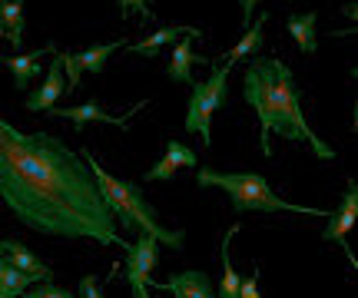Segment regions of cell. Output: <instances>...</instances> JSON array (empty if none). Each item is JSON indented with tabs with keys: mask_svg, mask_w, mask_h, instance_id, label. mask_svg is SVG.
I'll return each instance as SVG.
<instances>
[{
	"mask_svg": "<svg viewBox=\"0 0 358 298\" xmlns=\"http://www.w3.org/2000/svg\"><path fill=\"white\" fill-rule=\"evenodd\" d=\"M0 202L50 239L123 246L87 159L60 136L24 133L0 113Z\"/></svg>",
	"mask_w": 358,
	"mask_h": 298,
	"instance_id": "1",
	"label": "cell"
},
{
	"mask_svg": "<svg viewBox=\"0 0 358 298\" xmlns=\"http://www.w3.org/2000/svg\"><path fill=\"white\" fill-rule=\"evenodd\" d=\"M80 156L87 159L90 172H93V179H96V189H100L103 202L110 209V216L116 219V225H123L127 232L150 235L159 246H169V248H176V252L182 248L186 232H182V229H166V225L159 222L156 209L146 202V195H143V189L136 182H123V179H116V176H110V172L96 163L93 153H80Z\"/></svg>",
	"mask_w": 358,
	"mask_h": 298,
	"instance_id": "2",
	"label": "cell"
},
{
	"mask_svg": "<svg viewBox=\"0 0 358 298\" xmlns=\"http://www.w3.org/2000/svg\"><path fill=\"white\" fill-rule=\"evenodd\" d=\"M199 186H216L229 195L232 209L243 216V212H302V216H319L329 219L325 209H308V206H295L289 199H282L279 193H272L266 176L259 172H219V169H199L196 172Z\"/></svg>",
	"mask_w": 358,
	"mask_h": 298,
	"instance_id": "3",
	"label": "cell"
},
{
	"mask_svg": "<svg viewBox=\"0 0 358 298\" xmlns=\"http://www.w3.org/2000/svg\"><path fill=\"white\" fill-rule=\"evenodd\" d=\"M272 133H279L282 140H295V143L312 146V153L319 159H335V149L325 146L315 136V130L308 126L306 113H302V100H299V87H295L292 70L285 66V60H272Z\"/></svg>",
	"mask_w": 358,
	"mask_h": 298,
	"instance_id": "4",
	"label": "cell"
},
{
	"mask_svg": "<svg viewBox=\"0 0 358 298\" xmlns=\"http://www.w3.org/2000/svg\"><path fill=\"white\" fill-rule=\"evenodd\" d=\"M229 73H232V66L219 64L209 70V77H206L203 83H192L189 106H186V133H196L206 143V149L213 143V117L219 113V106L226 100Z\"/></svg>",
	"mask_w": 358,
	"mask_h": 298,
	"instance_id": "5",
	"label": "cell"
},
{
	"mask_svg": "<svg viewBox=\"0 0 358 298\" xmlns=\"http://www.w3.org/2000/svg\"><path fill=\"white\" fill-rule=\"evenodd\" d=\"M243 90H245V103L256 110L259 117V143H262V153L272 156V106H275V96H272V60H262L256 57L249 70L243 77Z\"/></svg>",
	"mask_w": 358,
	"mask_h": 298,
	"instance_id": "6",
	"label": "cell"
},
{
	"mask_svg": "<svg viewBox=\"0 0 358 298\" xmlns=\"http://www.w3.org/2000/svg\"><path fill=\"white\" fill-rule=\"evenodd\" d=\"M159 265V242L150 235H140L133 246H127V282L136 298H150L153 269Z\"/></svg>",
	"mask_w": 358,
	"mask_h": 298,
	"instance_id": "7",
	"label": "cell"
},
{
	"mask_svg": "<svg viewBox=\"0 0 358 298\" xmlns=\"http://www.w3.org/2000/svg\"><path fill=\"white\" fill-rule=\"evenodd\" d=\"M355 222H358V186H355V179H348L342 206L335 209V212H329V222H325V229H322V239L345 246V239H348V232L355 229Z\"/></svg>",
	"mask_w": 358,
	"mask_h": 298,
	"instance_id": "8",
	"label": "cell"
},
{
	"mask_svg": "<svg viewBox=\"0 0 358 298\" xmlns=\"http://www.w3.org/2000/svg\"><path fill=\"white\" fill-rule=\"evenodd\" d=\"M66 93V80H64V64H60V53L50 60V66H47V80L40 83L37 90L27 96V110L30 113H47V110H53L57 106V100Z\"/></svg>",
	"mask_w": 358,
	"mask_h": 298,
	"instance_id": "9",
	"label": "cell"
},
{
	"mask_svg": "<svg viewBox=\"0 0 358 298\" xmlns=\"http://www.w3.org/2000/svg\"><path fill=\"white\" fill-rule=\"evenodd\" d=\"M196 163H199V159H196V153H192L189 146H182L179 140H169L166 156H163L153 169H146V172H143V182H169L179 169L196 166Z\"/></svg>",
	"mask_w": 358,
	"mask_h": 298,
	"instance_id": "10",
	"label": "cell"
},
{
	"mask_svg": "<svg viewBox=\"0 0 358 298\" xmlns=\"http://www.w3.org/2000/svg\"><path fill=\"white\" fill-rule=\"evenodd\" d=\"M0 248H3V262H10L17 272L30 275L34 282H53V272L24 246V242H17V239H0Z\"/></svg>",
	"mask_w": 358,
	"mask_h": 298,
	"instance_id": "11",
	"label": "cell"
},
{
	"mask_svg": "<svg viewBox=\"0 0 358 298\" xmlns=\"http://www.w3.org/2000/svg\"><path fill=\"white\" fill-rule=\"evenodd\" d=\"M159 288H166L173 298H216L213 292V282L209 275L199 272V269H186V272H176L169 282H163Z\"/></svg>",
	"mask_w": 358,
	"mask_h": 298,
	"instance_id": "12",
	"label": "cell"
},
{
	"mask_svg": "<svg viewBox=\"0 0 358 298\" xmlns=\"http://www.w3.org/2000/svg\"><path fill=\"white\" fill-rule=\"evenodd\" d=\"M43 53H53V43L40 47V50H30V53H13V57H3V53H0V64L13 73V87H17V90H27V87L37 80L40 57H43Z\"/></svg>",
	"mask_w": 358,
	"mask_h": 298,
	"instance_id": "13",
	"label": "cell"
},
{
	"mask_svg": "<svg viewBox=\"0 0 358 298\" xmlns=\"http://www.w3.org/2000/svg\"><path fill=\"white\" fill-rule=\"evenodd\" d=\"M47 117H60V119H70L77 130H83L87 123H93V119H100V123H110V126H123L127 130V119L113 117V113H106L100 103H83V106H66V110H60V106H53V110H47Z\"/></svg>",
	"mask_w": 358,
	"mask_h": 298,
	"instance_id": "14",
	"label": "cell"
},
{
	"mask_svg": "<svg viewBox=\"0 0 358 298\" xmlns=\"http://www.w3.org/2000/svg\"><path fill=\"white\" fill-rule=\"evenodd\" d=\"M179 37H203V30H199V27H163V30H156L150 37L129 43V50L140 53V57H156L166 43H176Z\"/></svg>",
	"mask_w": 358,
	"mask_h": 298,
	"instance_id": "15",
	"label": "cell"
},
{
	"mask_svg": "<svg viewBox=\"0 0 358 298\" xmlns=\"http://www.w3.org/2000/svg\"><path fill=\"white\" fill-rule=\"evenodd\" d=\"M192 40L196 37H179L176 47H173V57H169V66H166V77L173 83H192V64H203L192 53Z\"/></svg>",
	"mask_w": 358,
	"mask_h": 298,
	"instance_id": "16",
	"label": "cell"
},
{
	"mask_svg": "<svg viewBox=\"0 0 358 298\" xmlns=\"http://www.w3.org/2000/svg\"><path fill=\"white\" fill-rule=\"evenodd\" d=\"M0 27L10 40L13 50H20L27 37V20H24V0H0Z\"/></svg>",
	"mask_w": 358,
	"mask_h": 298,
	"instance_id": "17",
	"label": "cell"
},
{
	"mask_svg": "<svg viewBox=\"0 0 358 298\" xmlns=\"http://www.w3.org/2000/svg\"><path fill=\"white\" fill-rule=\"evenodd\" d=\"M268 13H259V20H252V24L243 30V37H239V43L232 47V50L222 53V60H226V66H236L239 60H245V57H252V53L259 50V43H262V27H266Z\"/></svg>",
	"mask_w": 358,
	"mask_h": 298,
	"instance_id": "18",
	"label": "cell"
},
{
	"mask_svg": "<svg viewBox=\"0 0 358 298\" xmlns=\"http://www.w3.org/2000/svg\"><path fill=\"white\" fill-rule=\"evenodd\" d=\"M289 33H292L295 47L306 53V57H312V53L319 50V40H315V10L308 13H295V17H289Z\"/></svg>",
	"mask_w": 358,
	"mask_h": 298,
	"instance_id": "19",
	"label": "cell"
},
{
	"mask_svg": "<svg viewBox=\"0 0 358 298\" xmlns=\"http://www.w3.org/2000/svg\"><path fill=\"white\" fill-rule=\"evenodd\" d=\"M239 232V225H232L229 232L222 235V282H219V295L216 298H236L239 295V282H243V275L232 269V235Z\"/></svg>",
	"mask_w": 358,
	"mask_h": 298,
	"instance_id": "20",
	"label": "cell"
},
{
	"mask_svg": "<svg viewBox=\"0 0 358 298\" xmlns=\"http://www.w3.org/2000/svg\"><path fill=\"white\" fill-rule=\"evenodd\" d=\"M120 47H127V40H110V43H96V47H87L83 53H77L80 70H83V73H100L103 66H106V60H110V57H113Z\"/></svg>",
	"mask_w": 358,
	"mask_h": 298,
	"instance_id": "21",
	"label": "cell"
},
{
	"mask_svg": "<svg viewBox=\"0 0 358 298\" xmlns=\"http://www.w3.org/2000/svg\"><path fill=\"white\" fill-rule=\"evenodd\" d=\"M30 285H37V282H34L30 275L17 272L10 262L0 259V298H20Z\"/></svg>",
	"mask_w": 358,
	"mask_h": 298,
	"instance_id": "22",
	"label": "cell"
},
{
	"mask_svg": "<svg viewBox=\"0 0 358 298\" xmlns=\"http://www.w3.org/2000/svg\"><path fill=\"white\" fill-rule=\"evenodd\" d=\"M60 64H64V80H66V93L77 90L80 87V77H83V70H80V60L73 50H60Z\"/></svg>",
	"mask_w": 358,
	"mask_h": 298,
	"instance_id": "23",
	"label": "cell"
},
{
	"mask_svg": "<svg viewBox=\"0 0 358 298\" xmlns=\"http://www.w3.org/2000/svg\"><path fill=\"white\" fill-rule=\"evenodd\" d=\"M24 298H77V295L66 292V288H60V285H53V282H37Z\"/></svg>",
	"mask_w": 358,
	"mask_h": 298,
	"instance_id": "24",
	"label": "cell"
},
{
	"mask_svg": "<svg viewBox=\"0 0 358 298\" xmlns=\"http://www.w3.org/2000/svg\"><path fill=\"white\" fill-rule=\"evenodd\" d=\"M236 298H262L259 295V269H252V272L239 282V295Z\"/></svg>",
	"mask_w": 358,
	"mask_h": 298,
	"instance_id": "25",
	"label": "cell"
},
{
	"mask_svg": "<svg viewBox=\"0 0 358 298\" xmlns=\"http://www.w3.org/2000/svg\"><path fill=\"white\" fill-rule=\"evenodd\" d=\"M77 298H103V288H100V282H96V275H83V278H80Z\"/></svg>",
	"mask_w": 358,
	"mask_h": 298,
	"instance_id": "26",
	"label": "cell"
},
{
	"mask_svg": "<svg viewBox=\"0 0 358 298\" xmlns=\"http://www.w3.org/2000/svg\"><path fill=\"white\" fill-rule=\"evenodd\" d=\"M120 7H123V20H127L129 13H140V17H146V20H150V17H153V10H150V7H146V0H120Z\"/></svg>",
	"mask_w": 358,
	"mask_h": 298,
	"instance_id": "27",
	"label": "cell"
},
{
	"mask_svg": "<svg viewBox=\"0 0 358 298\" xmlns=\"http://www.w3.org/2000/svg\"><path fill=\"white\" fill-rule=\"evenodd\" d=\"M259 3H262V0H243V24L245 27L252 24V13H256Z\"/></svg>",
	"mask_w": 358,
	"mask_h": 298,
	"instance_id": "28",
	"label": "cell"
},
{
	"mask_svg": "<svg viewBox=\"0 0 358 298\" xmlns=\"http://www.w3.org/2000/svg\"><path fill=\"white\" fill-rule=\"evenodd\" d=\"M0 37H7V33H3V27H0Z\"/></svg>",
	"mask_w": 358,
	"mask_h": 298,
	"instance_id": "29",
	"label": "cell"
},
{
	"mask_svg": "<svg viewBox=\"0 0 358 298\" xmlns=\"http://www.w3.org/2000/svg\"><path fill=\"white\" fill-rule=\"evenodd\" d=\"M0 259H3V248H0Z\"/></svg>",
	"mask_w": 358,
	"mask_h": 298,
	"instance_id": "30",
	"label": "cell"
},
{
	"mask_svg": "<svg viewBox=\"0 0 358 298\" xmlns=\"http://www.w3.org/2000/svg\"><path fill=\"white\" fill-rule=\"evenodd\" d=\"M20 298H24V295H20Z\"/></svg>",
	"mask_w": 358,
	"mask_h": 298,
	"instance_id": "31",
	"label": "cell"
}]
</instances>
